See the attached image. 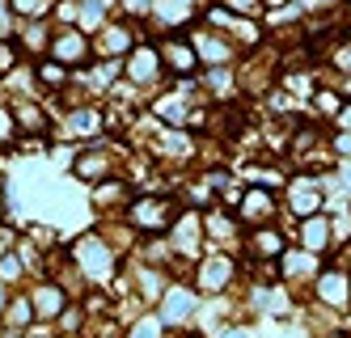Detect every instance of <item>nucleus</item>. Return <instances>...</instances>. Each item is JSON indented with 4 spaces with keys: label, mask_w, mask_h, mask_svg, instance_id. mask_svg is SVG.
Instances as JSON below:
<instances>
[{
    "label": "nucleus",
    "mask_w": 351,
    "mask_h": 338,
    "mask_svg": "<svg viewBox=\"0 0 351 338\" xmlns=\"http://www.w3.org/2000/svg\"><path fill=\"white\" fill-rule=\"evenodd\" d=\"M72 258H77V271H85V279L93 283H106L114 279V267H119V254L102 241V237H81L77 245H72Z\"/></svg>",
    "instance_id": "obj_1"
},
{
    "label": "nucleus",
    "mask_w": 351,
    "mask_h": 338,
    "mask_svg": "<svg viewBox=\"0 0 351 338\" xmlns=\"http://www.w3.org/2000/svg\"><path fill=\"white\" fill-rule=\"evenodd\" d=\"M288 207L300 216V220H309L317 216L322 207H326V186H322V173H292L288 178Z\"/></svg>",
    "instance_id": "obj_2"
},
{
    "label": "nucleus",
    "mask_w": 351,
    "mask_h": 338,
    "mask_svg": "<svg viewBox=\"0 0 351 338\" xmlns=\"http://www.w3.org/2000/svg\"><path fill=\"white\" fill-rule=\"evenodd\" d=\"M128 224L136 228V232H161V228H169L173 224V203L169 199H148V195H140V199H132L128 203Z\"/></svg>",
    "instance_id": "obj_3"
},
{
    "label": "nucleus",
    "mask_w": 351,
    "mask_h": 338,
    "mask_svg": "<svg viewBox=\"0 0 351 338\" xmlns=\"http://www.w3.org/2000/svg\"><path fill=\"white\" fill-rule=\"evenodd\" d=\"M123 72H128V81L132 85H157L161 76H165V64H161V51L153 43H136L132 47V56L123 60Z\"/></svg>",
    "instance_id": "obj_4"
},
{
    "label": "nucleus",
    "mask_w": 351,
    "mask_h": 338,
    "mask_svg": "<svg viewBox=\"0 0 351 338\" xmlns=\"http://www.w3.org/2000/svg\"><path fill=\"white\" fill-rule=\"evenodd\" d=\"M114 169V152L106 144H85L77 157H72V178H81V182H106Z\"/></svg>",
    "instance_id": "obj_5"
},
{
    "label": "nucleus",
    "mask_w": 351,
    "mask_h": 338,
    "mask_svg": "<svg viewBox=\"0 0 351 338\" xmlns=\"http://www.w3.org/2000/svg\"><path fill=\"white\" fill-rule=\"evenodd\" d=\"M195 313H199V296L191 292V288H165V296H161V326H186V322H195Z\"/></svg>",
    "instance_id": "obj_6"
},
{
    "label": "nucleus",
    "mask_w": 351,
    "mask_h": 338,
    "mask_svg": "<svg viewBox=\"0 0 351 338\" xmlns=\"http://www.w3.org/2000/svg\"><path fill=\"white\" fill-rule=\"evenodd\" d=\"M233 283V258L229 254H208L204 263H199V271H195V288L199 292H208V296H216V292H224Z\"/></svg>",
    "instance_id": "obj_7"
},
{
    "label": "nucleus",
    "mask_w": 351,
    "mask_h": 338,
    "mask_svg": "<svg viewBox=\"0 0 351 338\" xmlns=\"http://www.w3.org/2000/svg\"><path fill=\"white\" fill-rule=\"evenodd\" d=\"M157 51H161L165 72H173V76H195V72H199V56H195V47H191V43H182L178 34H165V38L157 43Z\"/></svg>",
    "instance_id": "obj_8"
},
{
    "label": "nucleus",
    "mask_w": 351,
    "mask_h": 338,
    "mask_svg": "<svg viewBox=\"0 0 351 338\" xmlns=\"http://www.w3.org/2000/svg\"><path fill=\"white\" fill-rule=\"evenodd\" d=\"M237 216L250 220V224H263V228H267L275 216H280V203H275V195H271L267 186H250V191H241Z\"/></svg>",
    "instance_id": "obj_9"
},
{
    "label": "nucleus",
    "mask_w": 351,
    "mask_h": 338,
    "mask_svg": "<svg viewBox=\"0 0 351 338\" xmlns=\"http://www.w3.org/2000/svg\"><path fill=\"white\" fill-rule=\"evenodd\" d=\"M204 232L212 237L216 254H229V250L241 241V224H237V216L229 212V207H216V212H208V216H204Z\"/></svg>",
    "instance_id": "obj_10"
},
{
    "label": "nucleus",
    "mask_w": 351,
    "mask_h": 338,
    "mask_svg": "<svg viewBox=\"0 0 351 338\" xmlns=\"http://www.w3.org/2000/svg\"><path fill=\"white\" fill-rule=\"evenodd\" d=\"M296 241H300V250H309V254H330L335 250V228H330V216L326 212H317V216H309V220H300V228H296Z\"/></svg>",
    "instance_id": "obj_11"
},
{
    "label": "nucleus",
    "mask_w": 351,
    "mask_h": 338,
    "mask_svg": "<svg viewBox=\"0 0 351 338\" xmlns=\"http://www.w3.org/2000/svg\"><path fill=\"white\" fill-rule=\"evenodd\" d=\"M313 292H317V300H322L326 309H335V313H339V309L351 304V275L330 267V271H322V275L313 279Z\"/></svg>",
    "instance_id": "obj_12"
},
{
    "label": "nucleus",
    "mask_w": 351,
    "mask_h": 338,
    "mask_svg": "<svg viewBox=\"0 0 351 338\" xmlns=\"http://www.w3.org/2000/svg\"><path fill=\"white\" fill-rule=\"evenodd\" d=\"M204 220H199V212H186L182 220H173L169 224V250L178 254V258H195L199 254V245H204Z\"/></svg>",
    "instance_id": "obj_13"
},
{
    "label": "nucleus",
    "mask_w": 351,
    "mask_h": 338,
    "mask_svg": "<svg viewBox=\"0 0 351 338\" xmlns=\"http://www.w3.org/2000/svg\"><path fill=\"white\" fill-rule=\"evenodd\" d=\"M30 304H34V322H60L64 309H68V292L56 279H43L34 288V296H30Z\"/></svg>",
    "instance_id": "obj_14"
},
{
    "label": "nucleus",
    "mask_w": 351,
    "mask_h": 338,
    "mask_svg": "<svg viewBox=\"0 0 351 338\" xmlns=\"http://www.w3.org/2000/svg\"><path fill=\"white\" fill-rule=\"evenodd\" d=\"M191 47H195V56H199V64H212V68H224L229 64L237 51L224 43L220 34H212V30H204V25H199V30H191Z\"/></svg>",
    "instance_id": "obj_15"
},
{
    "label": "nucleus",
    "mask_w": 351,
    "mask_h": 338,
    "mask_svg": "<svg viewBox=\"0 0 351 338\" xmlns=\"http://www.w3.org/2000/svg\"><path fill=\"white\" fill-rule=\"evenodd\" d=\"M64 136H68V140H85V144H93L97 136H102V114H97L89 101H85V106H72L68 119H64Z\"/></svg>",
    "instance_id": "obj_16"
},
{
    "label": "nucleus",
    "mask_w": 351,
    "mask_h": 338,
    "mask_svg": "<svg viewBox=\"0 0 351 338\" xmlns=\"http://www.w3.org/2000/svg\"><path fill=\"white\" fill-rule=\"evenodd\" d=\"M132 47H136V30H132V25H106V30L93 38V56H102V60L132 56Z\"/></svg>",
    "instance_id": "obj_17"
},
{
    "label": "nucleus",
    "mask_w": 351,
    "mask_h": 338,
    "mask_svg": "<svg viewBox=\"0 0 351 338\" xmlns=\"http://www.w3.org/2000/svg\"><path fill=\"white\" fill-rule=\"evenodd\" d=\"M51 56H56L60 64H81V60L93 56V43H89L81 30H60V34L51 38Z\"/></svg>",
    "instance_id": "obj_18"
},
{
    "label": "nucleus",
    "mask_w": 351,
    "mask_h": 338,
    "mask_svg": "<svg viewBox=\"0 0 351 338\" xmlns=\"http://www.w3.org/2000/svg\"><path fill=\"white\" fill-rule=\"evenodd\" d=\"M280 263H284V275L288 279H309V275H322V258L317 254H309V250H284V258H280Z\"/></svg>",
    "instance_id": "obj_19"
},
{
    "label": "nucleus",
    "mask_w": 351,
    "mask_h": 338,
    "mask_svg": "<svg viewBox=\"0 0 351 338\" xmlns=\"http://www.w3.org/2000/svg\"><path fill=\"white\" fill-rule=\"evenodd\" d=\"M128 199H132V186L128 182H97L93 186V207L97 212H110V207H128Z\"/></svg>",
    "instance_id": "obj_20"
},
{
    "label": "nucleus",
    "mask_w": 351,
    "mask_h": 338,
    "mask_svg": "<svg viewBox=\"0 0 351 338\" xmlns=\"http://www.w3.org/2000/svg\"><path fill=\"white\" fill-rule=\"evenodd\" d=\"M153 114H157L161 123H169V127H182V123H186V97H182V89L161 93V97L153 101Z\"/></svg>",
    "instance_id": "obj_21"
},
{
    "label": "nucleus",
    "mask_w": 351,
    "mask_h": 338,
    "mask_svg": "<svg viewBox=\"0 0 351 338\" xmlns=\"http://www.w3.org/2000/svg\"><path fill=\"white\" fill-rule=\"evenodd\" d=\"M245 250L254 254V258H284V250H288V245H284V232H275V228L267 224V228H258L254 237H250V245H245Z\"/></svg>",
    "instance_id": "obj_22"
},
{
    "label": "nucleus",
    "mask_w": 351,
    "mask_h": 338,
    "mask_svg": "<svg viewBox=\"0 0 351 338\" xmlns=\"http://www.w3.org/2000/svg\"><path fill=\"white\" fill-rule=\"evenodd\" d=\"M9 114H13V123H21V127H26V132H43V127H47V114L34 106V101H26V97H21V101H13V106H9Z\"/></svg>",
    "instance_id": "obj_23"
},
{
    "label": "nucleus",
    "mask_w": 351,
    "mask_h": 338,
    "mask_svg": "<svg viewBox=\"0 0 351 338\" xmlns=\"http://www.w3.org/2000/svg\"><path fill=\"white\" fill-rule=\"evenodd\" d=\"M34 76H38V85H47V89H64V85L72 81V72H68L60 60H43Z\"/></svg>",
    "instance_id": "obj_24"
},
{
    "label": "nucleus",
    "mask_w": 351,
    "mask_h": 338,
    "mask_svg": "<svg viewBox=\"0 0 351 338\" xmlns=\"http://www.w3.org/2000/svg\"><path fill=\"white\" fill-rule=\"evenodd\" d=\"M9 9L21 21H43L47 13H56V0H9Z\"/></svg>",
    "instance_id": "obj_25"
},
{
    "label": "nucleus",
    "mask_w": 351,
    "mask_h": 338,
    "mask_svg": "<svg viewBox=\"0 0 351 338\" xmlns=\"http://www.w3.org/2000/svg\"><path fill=\"white\" fill-rule=\"evenodd\" d=\"M343 110V97L335 93V89H313V114H322V119H335Z\"/></svg>",
    "instance_id": "obj_26"
},
{
    "label": "nucleus",
    "mask_w": 351,
    "mask_h": 338,
    "mask_svg": "<svg viewBox=\"0 0 351 338\" xmlns=\"http://www.w3.org/2000/svg\"><path fill=\"white\" fill-rule=\"evenodd\" d=\"M5 322H9L13 330H26V326L34 322V304H30V300H9V309H5Z\"/></svg>",
    "instance_id": "obj_27"
},
{
    "label": "nucleus",
    "mask_w": 351,
    "mask_h": 338,
    "mask_svg": "<svg viewBox=\"0 0 351 338\" xmlns=\"http://www.w3.org/2000/svg\"><path fill=\"white\" fill-rule=\"evenodd\" d=\"M330 68H339L343 76H351V38H339L330 51Z\"/></svg>",
    "instance_id": "obj_28"
},
{
    "label": "nucleus",
    "mask_w": 351,
    "mask_h": 338,
    "mask_svg": "<svg viewBox=\"0 0 351 338\" xmlns=\"http://www.w3.org/2000/svg\"><path fill=\"white\" fill-rule=\"evenodd\" d=\"M21 279V254H5L0 258V283H17Z\"/></svg>",
    "instance_id": "obj_29"
},
{
    "label": "nucleus",
    "mask_w": 351,
    "mask_h": 338,
    "mask_svg": "<svg viewBox=\"0 0 351 338\" xmlns=\"http://www.w3.org/2000/svg\"><path fill=\"white\" fill-rule=\"evenodd\" d=\"M128 338H161V317H136Z\"/></svg>",
    "instance_id": "obj_30"
},
{
    "label": "nucleus",
    "mask_w": 351,
    "mask_h": 338,
    "mask_svg": "<svg viewBox=\"0 0 351 338\" xmlns=\"http://www.w3.org/2000/svg\"><path fill=\"white\" fill-rule=\"evenodd\" d=\"M224 9L233 17H258L263 13V0H224Z\"/></svg>",
    "instance_id": "obj_31"
},
{
    "label": "nucleus",
    "mask_w": 351,
    "mask_h": 338,
    "mask_svg": "<svg viewBox=\"0 0 351 338\" xmlns=\"http://www.w3.org/2000/svg\"><path fill=\"white\" fill-rule=\"evenodd\" d=\"M17 51H21V47H17L13 38H0V76H5V72L17 64Z\"/></svg>",
    "instance_id": "obj_32"
},
{
    "label": "nucleus",
    "mask_w": 351,
    "mask_h": 338,
    "mask_svg": "<svg viewBox=\"0 0 351 338\" xmlns=\"http://www.w3.org/2000/svg\"><path fill=\"white\" fill-rule=\"evenodd\" d=\"M330 152L339 161H351V132H335L330 136Z\"/></svg>",
    "instance_id": "obj_33"
},
{
    "label": "nucleus",
    "mask_w": 351,
    "mask_h": 338,
    "mask_svg": "<svg viewBox=\"0 0 351 338\" xmlns=\"http://www.w3.org/2000/svg\"><path fill=\"white\" fill-rule=\"evenodd\" d=\"M335 271H347L351 275V237L335 245Z\"/></svg>",
    "instance_id": "obj_34"
},
{
    "label": "nucleus",
    "mask_w": 351,
    "mask_h": 338,
    "mask_svg": "<svg viewBox=\"0 0 351 338\" xmlns=\"http://www.w3.org/2000/svg\"><path fill=\"white\" fill-rule=\"evenodd\" d=\"M13 245H17L13 228H5V224H0V258H5V254H13Z\"/></svg>",
    "instance_id": "obj_35"
},
{
    "label": "nucleus",
    "mask_w": 351,
    "mask_h": 338,
    "mask_svg": "<svg viewBox=\"0 0 351 338\" xmlns=\"http://www.w3.org/2000/svg\"><path fill=\"white\" fill-rule=\"evenodd\" d=\"M335 127L339 132H351V101H343V110L335 114Z\"/></svg>",
    "instance_id": "obj_36"
},
{
    "label": "nucleus",
    "mask_w": 351,
    "mask_h": 338,
    "mask_svg": "<svg viewBox=\"0 0 351 338\" xmlns=\"http://www.w3.org/2000/svg\"><path fill=\"white\" fill-rule=\"evenodd\" d=\"M123 9H128V13H148V9H153V0H123Z\"/></svg>",
    "instance_id": "obj_37"
},
{
    "label": "nucleus",
    "mask_w": 351,
    "mask_h": 338,
    "mask_svg": "<svg viewBox=\"0 0 351 338\" xmlns=\"http://www.w3.org/2000/svg\"><path fill=\"white\" fill-rule=\"evenodd\" d=\"M216 338H254V334H250L245 326H229V330H220Z\"/></svg>",
    "instance_id": "obj_38"
},
{
    "label": "nucleus",
    "mask_w": 351,
    "mask_h": 338,
    "mask_svg": "<svg viewBox=\"0 0 351 338\" xmlns=\"http://www.w3.org/2000/svg\"><path fill=\"white\" fill-rule=\"evenodd\" d=\"M9 132H13V114H9L5 106H0V140H5Z\"/></svg>",
    "instance_id": "obj_39"
},
{
    "label": "nucleus",
    "mask_w": 351,
    "mask_h": 338,
    "mask_svg": "<svg viewBox=\"0 0 351 338\" xmlns=\"http://www.w3.org/2000/svg\"><path fill=\"white\" fill-rule=\"evenodd\" d=\"M335 169H339V182H343V186H347V191H351V161H339V165H335Z\"/></svg>",
    "instance_id": "obj_40"
},
{
    "label": "nucleus",
    "mask_w": 351,
    "mask_h": 338,
    "mask_svg": "<svg viewBox=\"0 0 351 338\" xmlns=\"http://www.w3.org/2000/svg\"><path fill=\"white\" fill-rule=\"evenodd\" d=\"M288 0H263V9H284Z\"/></svg>",
    "instance_id": "obj_41"
},
{
    "label": "nucleus",
    "mask_w": 351,
    "mask_h": 338,
    "mask_svg": "<svg viewBox=\"0 0 351 338\" xmlns=\"http://www.w3.org/2000/svg\"><path fill=\"white\" fill-rule=\"evenodd\" d=\"M5 309H9V300H5V283H0V317H5Z\"/></svg>",
    "instance_id": "obj_42"
},
{
    "label": "nucleus",
    "mask_w": 351,
    "mask_h": 338,
    "mask_svg": "<svg viewBox=\"0 0 351 338\" xmlns=\"http://www.w3.org/2000/svg\"><path fill=\"white\" fill-rule=\"evenodd\" d=\"M0 216H5V178H0Z\"/></svg>",
    "instance_id": "obj_43"
},
{
    "label": "nucleus",
    "mask_w": 351,
    "mask_h": 338,
    "mask_svg": "<svg viewBox=\"0 0 351 338\" xmlns=\"http://www.w3.org/2000/svg\"><path fill=\"white\" fill-rule=\"evenodd\" d=\"M343 93H351V76H343Z\"/></svg>",
    "instance_id": "obj_44"
},
{
    "label": "nucleus",
    "mask_w": 351,
    "mask_h": 338,
    "mask_svg": "<svg viewBox=\"0 0 351 338\" xmlns=\"http://www.w3.org/2000/svg\"><path fill=\"white\" fill-rule=\"evenodd\" d=\"M347 17H351V0H347Z\"/></svg>",
    "instance_id": "obj_45"
},
{
    "label": "nucleus",
    "mask_w": 351,
    "mask_h": 338,
    "mask_svg": "<svg viewBox=\"0 0 351 338\" xmlns=\"http://www.w3.org/2000/svg\"><path fill=\"white\" fill-rule=\"evenodd\" d=\"M347 338H351V334H347Z\"/></svg>",
    "instance_id": "obj_46"
}]
</instances>
